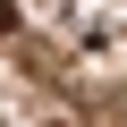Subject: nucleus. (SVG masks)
I'll return each instance as SVG.
<instances>
[]
</instances>
